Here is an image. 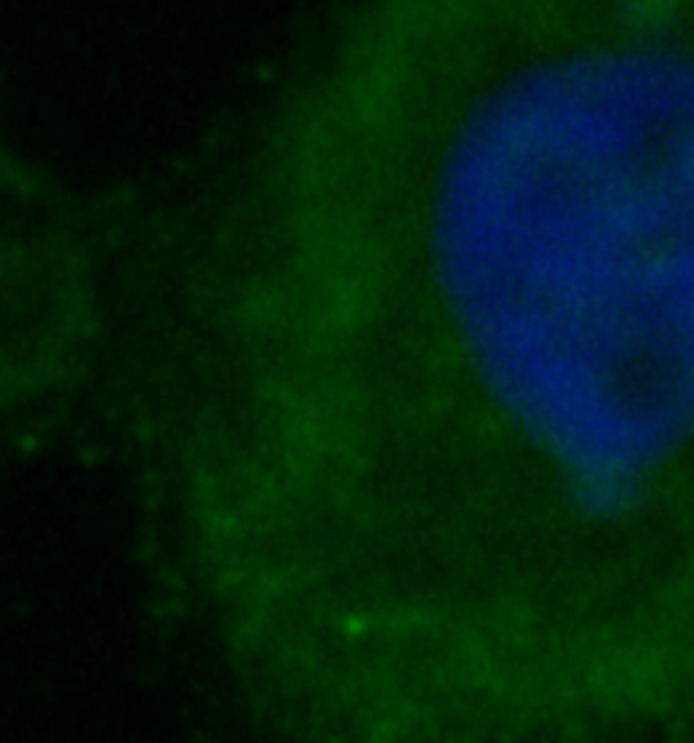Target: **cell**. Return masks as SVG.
I'll return each mask as SVG.
<instances>
[{
  "label": "cell",
  "instance_id": "cell-1",
  "mask_svg": "<svg viewBox=\"0 0 694 743\" xmlns=\"http://www.w3.org/2000/svg\"><path fill=\"white\" fill-rule=\"evenodd\" d=\"M271 144L301 413L440 543L694 567V0H377Z\"/></svg>",
  "mask_w": 694,
  "mask_h": 743
}]
</instances>
